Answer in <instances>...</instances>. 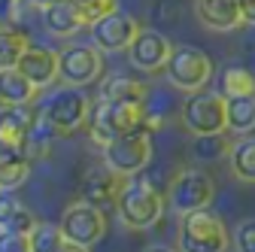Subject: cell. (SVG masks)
Wrapping results in <instances>:
<instances>
[{"label":"cell","instance_id":"cell-20","mask_svg":"<svg viewBox=\"0 0 255 252\" xmlns=\"http://www.w3.org/2000/svg\"><path fill=\"white\" fill-rule=\"evenodd\" d=\"M61 131L55 128V125L37 110V116H34V122H30V131H27V137H24V155L30 161L34 158H40V155H46L49 152V146L55 143V137H58Z\"/></svg>","mask_w":255,"mask_h":252},{"label":"cell","instance_id":"cell-2","mask_svg":"<svg viewBox=\"0 0 255 252\" xmlns=\"http://www.w3.org/2000/svg\"><path fill=\"white\" fill-rule=\"evenodd\" d=\"M164 204H167L164 192H158L143 176H131V179H125V188L116 201V213L122 219V225L134 228V231H146L158 225V219L164 216Z\"/></svg>","mask_w":255,"mask_h":252},{"label":"cell","instance_id":"cell-29","mask_svg":"<svg viewBox=\"0 0 255 252\" xmlns=\"http://www.w3.org/2000/svg\"><path fill=\"white\" fill-rule=\"evenodd\" d=\"M0 252H30V234L0 228Z\"/></svg>","mask_w":255,"mask_h":252},{"label":"cell","instance_id":"cell-30","mask_svg":"<svg viewBox=\"0 0 255 252\" xmlns=\"http://www.w3.org/2000/svg\"><path fill=\"white\" fill-rule=\"evenodd\" d=\"M21 210H24V204L18 201V195L15 192H6V188H0V228H6Z\"/></svg>","mask_w":255,"mask_h":252},{"label":"cell","instance_id":"cell-12","mask_svg":"<svg viewBox=\"0 0 255 252\" xmlns=\"http://www.w3.org/2000/svg\"><path fill=\"white\" fill-rule=\"evenodd\" d=\"M170 52H173V43L161 34V30L140 27L134 43L128 46V61H131V67L140 70V73H164Z\"/></svg>","mask_w":255,"mask_h":252},{"label":"cell","instance_id":"cell-7","mask_svg":"<svg viewBox=\"0 0 255 252\" xmlns=\"http://www.w3.org/2000/svg\"><path fill=\"white\" fill-rule=\"evenodd\" d=\"M61 134H73L76 128H82L85 119H88V110H91V101L76 88V85H64L58 91H52L49 98L37 107Z\"/></svg>","mask_w":255,"mask_h":252},{"label":"cell","instance_id":"cell-34","mask_svg":"<svg viewBox=\"0 0 255 252\" xmlns=\"http://www.w3.org/2000/svg\"><path fill=\"white\" fill-rule=\"evenodd\" d=\"M37 222H40V219H37L34 213H30V210L24 207V210H21V213H18L15 219H12V222H9L6 228H12V231H21V234H30V231L37 228Z\"/></svg>","mask_w":255,"mask_h":252},{"label":"cell","instance_id":"cell-28","mask_svg":"<svg viewBox=\"0 0 255 252\" xmlns=\"http://www.w3.org/2000/svg\"><path fill=\"white\" fill-rule=\"evenodd\" d=\"M76 3L82 6L88 24H94L98 18H104V15H110V12L119 9V0H76Z\"/></svg>","mask_w":255,"mask_h":252},{"label":"cell","instance_id":"cell-22","mask_svg":"<svg viewBox=\"0 0 255 252\" xmlns=\"http://www.w3.org/2000/svg\"><path fill=\"white\" fill-rule=\"evenodd\" d=\"M219 94L222 98H246V94H255V73L243 64H228L219 76Z\"/></svg>","mask_w":255,"mask_h":252},{"label":"cell","instance_id":"cell-36","mask_svg":"<svg viewBox=\"0 0 255 252\" xmlns=\"http://www.w3.org/2000/svg\"><path fill=\"white\" fill-rule=\"evenodd\" d=\"M55 252H91V246H82V243H73V240L64 237V240L58 243V249H55Z\"/></svg>","mask_w":255,"mask_h":252},{"label":"cell","instance_id":"cell-16","mask_svg":"<svg viewBox=\"0 0 255 252\" xmlns=\"http://www.w3.org/2000/svg\"><path fill=\"white\" fill-rule=\"evenodd\" d=\"M18 70L37 85V91H43L58 79V52L43 49V46H30L18 61Z\"/></svg>","mask_w":255,"mask_h":252},{"label":"cell","instance_id":"cell-4","mask_svg":"<svg viewBox=\"0 0 255 252\" xmlns=\"http://www.w3.org/2000/svg\"><path fill=\"white\" fill-rule=\"evenodd\" d=\"M185 131L191 137H204V134H225L228 131V101L219 91H195L188 94L182 113H179Z\"/></svg>","mask_w":255,"mask_h":252},{"label":"cell","instance_id":"cell-18","mask_svg":"<svg viewBox=\"0 0 255 252\" xmlns=\"http://www.w3.org/2000/svg\"><path fill=\"white\" fill-rule=\"evenodd\" d=\"M101 98L104 101H137V104H146L149 85L140 82L137 76H110L101 85Z\"/></svg>","mask_w":255,"mask_h":252},{"label":"cell","instance_id":"cell-35","mask_svg":"<svg viewBox=\"0 0 255 252\" xmlns=\"http://www.w3.org/2000/svg\"><path fill=\"white\" fill-rule=\"evenodd\" d=\"M237 6H240L243 24H255V0H237Z\"/></svg>","mask_w":255,"mask_h":252},{"label":"cell","instance_id":"cell-15","mask_svg":"<svg viewBox=\"0 0 255 252\" xmlns=\"http://www.w3.org/2000/svg\"><path fill=\"white\" fill-rule=\"evenodd\" d=\"M195 12L204 27L219 30V34H228L243 24L237 0H195Z\"/></svg>","mask_w":255,"mask_h":252},{"label":"cell","instance_id":"cell-11","mask_svg":"<svg viewBox=\"0 0 255 252\" xmlns=\"http://www.w3.org/2000/svg\"><path fill=\"white\" fill-rule=\"evenodd\" d=\"M122 188H125V176L116 173L107 161H98V164H88L79 176V201L107 210V207H116Z\"/></svg>","mask_w":255,"mask_h":252},{"label":"cell","instance_id":"cell-26","mask_svg":"<svg viewBox=\"0 0 255 252\" xmlns=\"http://www.w3.org/2000/svg\"><path fill=\"white\" fill-rule=\"evenodd\" d=\"M61 240H64V234L58 225L37 222V228L30 231V252H55Z\"/></svg>","mask_w":255,"mask_h":252},{"label":"cell","instance_id":"cell-8","mask_svg":"<svg viewBox=\"0 0 255 252\" xmlns=\"http://www.w3.org/2000/svg\"><path fill=\"white\" fill-rule=\"evenodd\" d=\"M104 161L122 176H137L152 161V131H134L116 137L113 143L104 146Z\"/></svg>","mask_w":255,"mask_h":252},{"label":"cell","instance_id":"cell-31","mask_svg":"<svg viewBox=\"0 0 255 252\" xmlns=\"http://www.w3.org/2000/svg\"><path fill=\"white\" fill-rule=\"evenodd\" d=\"M234 246H237V252H255V219H246V222L237 225Z\"/></svg>","mask_w":255,"mask_h":252},{"label":"cell","instance_id":"cell-9","mask_svg":"<svg viewBox=\"0 0 255 252\" xmlns=\"http://www.w3.org/2000/svg\"><path fill=\"white\" fill-rule=\"evenodd\" d=\"M58 228H61L64 237L73 240V243L94 246V243H101L104 234H107V216H104L101 207H94L88 201H76L70 207H64Z\"/></svg>","mask_w":255,"mask_h":252},{"label":"cell","instance_id":"cell-19","mask_svg":"<svg viewBox=\"0 0 255 252\" xmlns=\"http://www.w3.org/2000/svg\"><path fill=\"white\" fill-rule=\"evenodd\" d=\"M37 110H30V104L24 107H6L0 113V137H6L18 146H24V137L30 131V122H34Z\"/></svg>","mask_w":255,"mask_h":252},{"label":"cell","instance_id":"cell-10","mask_svg":"<svg viewBox=\"0 0 255 252\" xmlns=\"http://www.w3.org/2000/svg\"><path fill=\"white\" fill-rule=\"evenodd\" d=\"M104 73V55L98 46L91 43H79V46H67L64 52H58V79L64 85H88L94 79H101Z\"/></svg>","mask_w":255,"mask_h":252},{"label":"cell","instance_id":"cell-25","mask_svg":"<svg viewBox=\"0 0 255 252\" xmlns=\"http://www.w3.org/2000/svg\"><path fill=\"white\" fill-rule=\"evenodd\" d=\"M231 146L234 143H228L225 134H204V137L191 140V158H195L198 164H213L219 158H228Z\"/></svg>","mask_w":255,"mask_h":252},{"label":"cell","instance_id":"cell-27","mask_svg":"<svg viewBox=\"0 0 255 252\" xmlns=\"http://www.w3.org/2000/svg\"><path fill=\"white\" fill-rule=\"evenodd\" d=\"M27 176H30V158L12 161V164H3V167H0V188H6V192H15L18 185H24Z\"/></svg>","mask_w":255,"mask_h":252},{"label":"cell","instance_id":"cell-3","mask_svg":"<svg viewBox=\"0 0 255 252\" xmlns=\"http://www.w3.org/2000/svg\"><path fill=\"white\" fill-rule=\"evenodd\" d=\"M234 243L228 225L213 210H195L179 216L176 249L179 252H228Z\"/></svg>","mask_w":255,"mask_h":252},{"label":"cell","instance_id":"cell-38","mask_svg":"<svg viewBox=\"0 0 255 252\" xmlns=\"http://www.w3.org/2000/svg\"><path fill=\"white\" fill-rule=\"evenodd\" d=\"M34 3H37L40 9H46V6H52V3H61V0H34Z\"/></svg>","mask_w":255,"mask_h":252},{"label":"cell","instance_id":"cell-39","mask_svg":"<svg viewBox=\"0 0 255 252\" xmlns=\"http://www.w3.org/2000/svg\"><path fill=\"white\" fill-rule=\"evenodd\" d=\"M3 110H6V104H3V98H0V113H3Z\"/></svg>","mask_w":255,"mask_h":252},{"label":"cell","instance_id":"cell-1","mask_svg":"<svg viewBox=\"0 0 255 252\" xmlns=\"http://www.w3.org/2000/svg\"><path fill=\"white\" fill-rule=\"evenodd\" d=\"M146 116H149L146 104H137V101H104V98H98V101L91 104V110H88L85 128H88L91 143H98L104 149L116 137L134 134V131H146Z\"/></svg>","mask_w":255,"mask_h":252},{"label":"cell","instance_id":"cell-21","mask_svg":"<svg viewBox=\"0 0 255 252\" xmlns=\"http://www.w3.org/2000/svg\"><path fill=\"white\" fill-rule=\"evenodd\" d=\"M30 49V40L21 27H12V24H0V70H9V67H18L21 55Z\"/></svg>","mask_w":255,"mask_h":252},{"label":"cell","instance_id":"cell-32","mask_svg":"<svg viewBox=\"0 0 255 252\" xmlns=\"http://www.w3.org/2000/svg\"><path fill=\"white\" fill-rule=\"evenodd\" d=\"M21 158H27V155H24V146L12 143V140H6V137H0V167H3V164H12V161H21Z\"/></svg>","mask_w":255,"mask_h":252},{"label":"cell","instance_id":"cell-23","mask_svg":"<svg viewBox=\"0 0 255 252\" xmlns=\"http://www.w3.org/2000/svg\"><path fill=\"white\" fill-rule=\"evenodd\" d=\"M228 131L237 137H249L255 131V94L228 98Z\"/></svg>","mask_w":255,"mask_h":252},{"label":"cell","instance_id":"cell-33","mask_svg":"<svg viewBox=\"0 0 255 252\" xmlns=\"http://www.w3.org/2000/svg\"><path fill=\"white\" fill-rule=\"evenodd\" d=\"M37 3L34 0H6V12H3V21H21Z\"/></svg>","mask_w":255,"mask_h":252},{"label":"cell","instance_id":"cell-14","mask_svg":"<svg viewBox=\"0 0 255 252\" xmlns=\"http://www.w3.org/2000/svg\"><path fill=\"white\" fill-rule=\"evenodd\" d=\"M43 27L55 37H73L76 30L91 27V24L76 0H61V3H52L43 9Z\"/></svg>","mask_w":255,"mask_h":252},{"label":"cell","instance_id":"cell-6","mask_svg":"<svg viewBox=\"0 0 255 252\" xmlns=\"http://www.w3.org/2000/svg\"><path fill=\"white\" fill-rule=\"evenodd\" d=\"M164 79L176 91H185V94L204 91L213 79V61L198 46H173L167 67H164Z\"/></svg>","mask_w":255,"mask_h":252},{"label":"cell","instance_id":"cell-17","mask_svg":"<svg viewBox=\"0 0 255 252\" xmlns=\"http://www.w3.org/2000/svg\"><path fill=\"white\" fill-rule=\"evenodd\" d=\"M0 98L6 107H24L37 98V85L30 82L18 67L0 70Z\"/></svg>","mask_w":255,"mask_h":252},{"label":"cell","instance_id":"cell-37","mask_svg":"<svg viewBox=\"0 0 255 252\" xmlns=\"http://www.w3.org/2000/svg\"><path fill=\"white\" fill-rule=\"evenodd\" d=\"M143 252H179V249H170V246H161V243H155V246H146Z\"/></svg>","mask_w":255,"mask_h":252},{"label":"cell","instance_id":"cell-13","mask_svg":"<svg viewBox=\"0 0 255 252\" xmlns=\"http://www.w3.org/2000/svg\"><path fill=\"white\" fill-rule=\"evenodd\" d=\"M137 34H140V21L122 9H116L91 24V43L101 52H128V46L134 43Z\"/></svg>","mask_w":255,"mask_h":252},{"label":"cell","instance_id":"cell-24","mask_svg":"<svg viewBox=\"0 0 255 252\" xmlns=\"http://www.w3.org/2000/svg\"><path fill=\"white\" fill-rule=\"evenodd\" d=\"M228 164L240 182H255V137H240L231 146Z\"/></svg>","mask_w":255,"mask_h":252},{"label":"cell","instance_id":"cell-5","mask_svg":"<svg viewBox=\"0 0 255 252\" xmlns=\"http://www.w3.org/2000/svg\"><path fill=\"white\" fill-rule=\"evenodd\" d=\"M167 207L173 213H195V210H207L216 198V182L207 170L201 167H182L173 173V179L167 182Z\"/></svg>","mask_w":255,"mask_h":252}]
</instances>
